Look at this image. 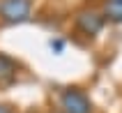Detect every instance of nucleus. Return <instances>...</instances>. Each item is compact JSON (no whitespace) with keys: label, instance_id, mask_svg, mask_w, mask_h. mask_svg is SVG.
Listing matches in <instances>:
<instances>
[{"label":"nucleus","instance_id":"1","mask_svg":"<svg viewBox=\"0 0 122 113\" xmlns=\"http://www.w3.org/2000/svg\"><path fill=\"white\" fill-rule=\"evenodd\" d=\"M60 106L65 113H92V102L78 88H65L60 95Z\"/></svg>","mask_w":122,"mask_h":113},{"label":"nucleus","instance_id":"2","mask_svg":"<svg viewBox=\"0 0 122 113\" xmlns=\"http://www.w3.org/2000/svg\"><path fill=\"white\" fill-rule=\"evenodd\" d=\"M32 0H0V19L5 23H23L30 16Z\"/></svg>","mask_w":122,"mask_h":113},{"label":"nucleus","instance_id":"3","mask_svg":"<svg viewBox=\"0 0 122 113\" xmlns=\"http://www.w3.org/2000/svg\"><path fill=\"white\" fill-rule=\"evenodd\" d=\"M104 23H106V19H104V14H99L97 9H81V12L76 14V28H78L83 35H88V37L99 35Z\"/></svg>","mask_w":122,"mask_h":113},{"label":"nucleus","instance_id":"4","mask_svg":"<svg viewBox=\"0 0 122 113\" xmlns=\"http://www.w3.org/2000/svg\"><path fill=\"white\" fill-rule=\"evenodd\" d=\"M16 74H19V62H16L14 58H9V55L0 53V86L14 83Z\"/></svg>","mask_w":122,"mask_h":113},{"label":"nucleus","instance_id":"5","mask_svg":"<svg viewBox=\"0 0 122 113\" xmlns=\"http://www.w3.org/2000/svg\"><path fill=\"white\" fill-rule=\"evenodd\" d=\"M104 19L111 23H122V0H106L104 2Z\"/></svg>","mask_w":122,"mask_h":113},{"label":"nucleus","instance_id":"6","mask_svg":"<svg viewBox=\"0 0 122 113\" xmlns=\"http://www.w3.org/2000/svg\"><path fill=\"white\" fill-rule=\"evenodd\" d=\"M62 46H65V44H62L60 39H55V42H51V48H53V51H58V53H60V51H62Z\"/></svg>","mask_w":122,"mask_h":113},{"label":"nucleus","instance_id":"7","mask_svg":"<svg viewBox=\"0 0 122 113\" xmlns=\"http://www.w3.org/2000/svg\"><path fill=\"white\" fill-rule=\"evenodd\" d=\"M0 113H16V111H14V106H9V104H0Z\"/></svg>","mask_w":122,"mask_h":113}]
</instances>
